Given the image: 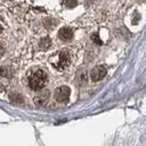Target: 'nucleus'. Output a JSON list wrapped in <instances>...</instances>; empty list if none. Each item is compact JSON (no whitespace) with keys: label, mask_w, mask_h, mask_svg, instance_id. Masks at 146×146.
Wrapping results in <instances>:
<instances>
[{"label":"nucleus","mask_w":146,"mask_h":146,"mask_svg":"<svg viewBox=\"0 0 146 146\" xmlns=\"http://www.w3.org/2000/svg\"><path fill=\"white\" fill-rule=\"evenodd\" d=\"M47 83V74L42 70H36L29 76V86L32 90H41Z\"/></svg>","instance_id":"nucleus-1"},{"label":"nucleus","mask_w":146,"mask_h":146,"mask_svg":"<svg viewBox=\"0 0 146 146\" xmlns=\"http://www.w3.org/2000/svg\"><path fill=\"white\" fill-rule=\"evenodd\" d=\"M70 94H71V90L68 87L66 86H62V87H58L56 90H55V99L59 103H66L70 98Z\"/></svg>","instance_id":"nucleus-2"},{"label":"nucleus","mask_w":146,"mask_h":146,"mask_svg":"<svg viewBox=\"0 0 146 146\" xmlns=\"http://www.w3.org/2000/svg\"><path fill=\"white\" fill-rule=\"evenodd\" d=\"M71 63V57H70V54L67 51H60L58 54V60L57 63L55 64V66L58 68V70H64Z\"/></svg>","instance_id":"nucleus-3"},{"label":"nucleus","mask_w":146,"mask_h":146,"mask_svg":"<svg viewBox=\"0 0 146 146\" xmlns=\"http://www.w3.org/2000/svg\"><path fill=\"white\" fill-rule=\"evenodd\" d=\"M106 72H107V71H106V67H105V66H103V65L95 66V67L91 70V72H90V78H91L92 81L97 82V81L104 79V76L106 75Z\"/></svg>","instance_id":"nucleus-4"},{"label":"nucleus","mask_w":146,"mask_h":146,"mask_svg":"<svg viewBox=\"0 0 146 146\" xmlns=\"http://www.w3.org/2000/svg\"><path fill=\"white\" fill-rule=\"evenodd\" d=\"M58 36L63 40V41H68L72 39L73 36V31L70 27H62L58 32Z\"/></svg>","instance_id":"nucleus-5"},{"label":"nucleus","mask_w":146,"mask_h":146,"mask_svg":"<svg viewBox=\"0 0 146 146\" xmlns=\"http://www.w3.org/2000/svg\"><path fill=\"white\" fill-rule=\"evenodd\" d=\"M50 44H51V41H50L49 38H43L40 41V48L41 49H47V48H49Z\"/></svg>","instance_id":"nucleus-6"},{"label":"nucleus","mask_w":146,"mask_h":146,"mask_svg":"<svg viewBox=\"0 0 146 146\" xmlns=\"http://www.w3.org/2000/svg\"><path fill=\"white\" fill-rule=\"evenodd\" d=\"M65 6L67 8H73L76 6V0H66L65 1Z\"/></svg>","instance_id":"nucleus-7"},{"label":"nucleus","mask_w":146,"mask_h":146,"mask_svg":"<svg viewBox=\"0 0 146 146\" xmlns=\"http://www.w3.org/2000/svg\"><path fill=\"white\" fill-rule=\"evenodd\" d=\"M0 75L8 78V76H9V71H8V68H7V67H0Z\"/></svg>","instance_id":"nucleus-8"},{"label":"nucleus","mask_w":146,"mask_h":146,"mask_svg":"<svg viewBox=\"0 0 146 146\" xmlns=\"http://www.w3.org/2000/svg\"><path fill=\"white\" fill-rule=\"evenodd\" d=\"M91 39H92V41H94L95 43H97V44H102V40L99 39V36H98V34H96V33H94V34L91 35Z\"/></svg>","instance_id":"nucleus-9"},{"label":"nucleus","mask_w":146,"mask_h":146,"mask_svg":"<svg viewBox=\"0 0 146 146\" xmlns=\"http://www.w3.org/2000/svg\"><path fill=\"white\" fill-rule=\"evenodd\" d=\"M13 95L15 96V98H14V97H10L13 102H19V103H22V100H23V99H22V97H21L18 94H13Z\"/></svg>","instance_id":"nucleus-10"},{"label":"nucleus","mask_w":146,"mask_h":146,"mask_svg":"<svg viewBox=\"0 0 146 146\" xmlns=\"http://www.w3.org/2000/svg\"><path fill=\"white\" fill-rule=\"evenodd\" d=\"M5 52V47L2 46V43H0V56H2Z\"/></svg>","instance_id":"nucleus-11"},{"label":"nucleus","mask_w":146,"mask_h":146,"mask_svg":"<svg viewBox=\"0 0 146 146\" xmlns=\"http://www.w3.org/2000/svg\"><path fill=\"white\" fill-rule=\"evenodd\" d=\"M1 31H2V26L0 25V33H1Z\"/></svg>","instance_id":"nucleus-12"}]
</instances>
